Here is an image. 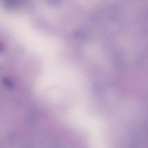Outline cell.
<instances>
[{
  "label": "cell",
  "instance_id": "obj_1",
  "mask_svg": "<svg viewBox=\"0 0 148 148\" xmlns=\"http://www.w3.org/2000/svg\"><path fill=\"white\" fill-rule=\"evenodd\" d=\"M20 0H2L3 5L8 9H13L18 7Z\"/></svg>",
  "mask_w": 148,
  "mask_h": 148
}]
</instances>
